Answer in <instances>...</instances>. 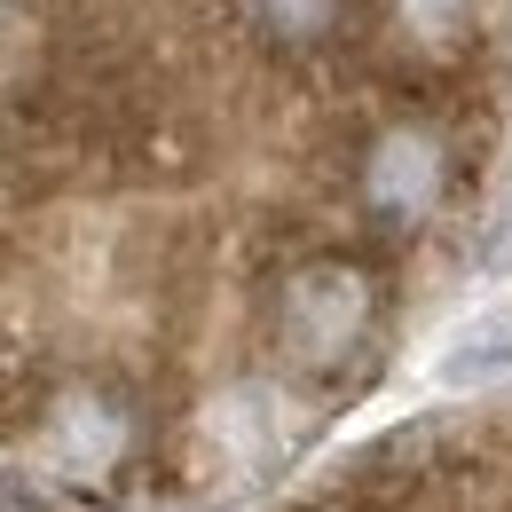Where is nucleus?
I'll return each mask as SVG.
<instances>
[{"mask_svg": "<svg viewBox=\"0 0 512 512\" xmlns=\"http://www.w3.org/2000/svg\"><path fill=\"white\" fill-rule=\"evenodd\" d=\"M505 512H512V489H505Z\"/></svg>", "mask_w": 512, "mask_h": 512, "instance_id": "nucleus-3", "label": "nucleus"}, {"mask_svg": "<svg viewBox=\"0 0 512 512\" xmlns=\"http://www.w3.org/2000/svg\"><path fill=\"white\" fill-rule=\"evenodd\" d=\"M386 316H394L386 253L379 245H339V237H308V245L276 253L260 268V292H253L260 355L292 386H316L323 402L355 394L371 379Z\"/></svg>", "mask_w": 512, "mask_h": 512, "instance_id": "nucleus-1", "label": "nucleus"}, {"mask_svg": "<svg viewBox=\"0 0 512 512\" xmlns=\"http://www.w3.org/2000/svg\"><path fill=\"white\" fill-rule=\"evenodd\" d=\"M473 363H512V308L481 316L465 339H457V371H473Z\"/></svg>", "mask_w": 512, "mask_h": 512, "instance_id": "nucleus-2", "label": "nucleus"}]
</instances>
